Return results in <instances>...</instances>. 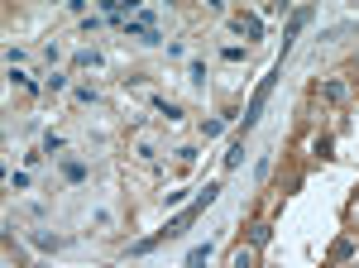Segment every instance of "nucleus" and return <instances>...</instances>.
Here are the masks:
<instances>
[{
  "label": "nucleus",
  "mask_w": 359,
  "mask_h": 268,
  "mask_svg": "<svg viewBox=\"0 0 359 268\" xmlns=\"http://www.w3.org/2000/svg\"><path fill=\"white\" fill-rule=\"evenodd\" d=\"M269 240H273V225H264V220H259V225H249V249H264Z\"/></svg>",
  "instance_id": "4"
},
{
  "label": "nucleus",
  "mask_w": 359,
  "mask_h": 268,
  "mask_svg": "<svg viewBox=\"0 0 359 268\" xmlns=\"http://www.w3.org/2000/svg\"><path fill=\"white\" fill-rule=\"evenodd\" d=\"M355 254H359L355 240H336V245H331V259H336V264H345V259H355Z\"/></svg>",
  "instance_id": "3"
},
{
  "label": "nucleus",
  "mask_w": 359,
  "mask_h": 268,
  "mask_svg": "<svg viewBox=\"0 0 359 268\" xmlns=\"http://www.w3.org/2000/svg\"><path fill=\"white\" fill-rule=\"evenodd\" d=\"M230 268H254V249H249V245H240V249L230 254Z\"/></svg>",
  "instance_id": "5"
},
{
  "label": "nucleus",
  "mask_w": 359,
  "mask_h": 268,
  "mask_svg": "<svg viewBox=\"0 0 359 268\" xmlns=\"http://www.w3.org/2000/svg\"><path fill=\"white\" fill-rule=\"evenodd\" d=\"M34 245H39V249H58L63 240H58V235H43V230H39V235H34Z\"/></svg>",
  "instance_id": "7"
},
{
  "label": "nucleus",
  "mask_w": 359,
  "mask_h": 268,
  "mask_svg": "<svg viewBox=\"0 0 359 268\" xmlns=\"http://www.w3.org/2000/svg\"><path fill=\"white\" fill-rule=\"evenodd\" d=\"M235 34H249V39H259V34H264V24H259L254 14H235Z\"/></svg>",
  "instance_id": "2"
},
{
  "label": "nucleus",
  "mask_w": 359,
  "mask_h": 268,
  "mask_svg": "<svg viewBox=\"0 0 359 268\" xmlns=\"http://www.w3.org/2000/svg\"><path fill=\"white\" fill-rule=\"evenodd\" d=\"M72 63H77V68H96V53H91V48H82V53H77Z\"/></svg>",
  "instance_id": "10"
},
{
  "label": "nucleus",
  "mask_w": 359,
  "mask_h": 268,
  "mask_svg": "<svg viewBox=\"0 0 359 268\" xmlns=\"http://www.w3.org/2000/svg\"><path fill=\"white\" fill-rule=\"evenodd\" d=\"M10 82H14V87H24V91H34V77H29V72H10Z\"/></svg>",
  "instance_id": "9"
},
{
  "label": "nucleus",
  "mask_w": 359,
  "mask_h": 268,
  "mask_svg": "<svg viewBox=\"0 0 359 268\" xmlns=\"http://www.w3.org/2000/svg\"><path fill=\"white\" fill-rule=\"evenodd\" d=\"M206 259H211V245H201V249H192V254H187V268H206Z\"/></svg>",
  "instance_id": "6"
},
{
  "label": "nucleus",
  "mask_w": 359,
  "mask_h": 268,
  "mask_svg": "<svg viewBox=\"0 0 359 268\" xmlns=\"http://www.w3.org/2000/svg\"><path fill=\"white\" fill-rule=\"evenodd\" d=\"M321 96H326V101H336V105H340V101H350V87H345V82H340V77H331V82H321Z\"/></svg>",
  "instance_id": "1"
},
{
  "label": "nucleus",
  "mask_w": 359,
  "mask_h": 268,
  "mask_svg": "<svg viewBox=\"0 0 359 268\" xmlns=\"http://www.w3.org/2000/svg\"><path fill=\"white\" fill-rule=\"evenodd\" d=\"M154 110H158V115H168V120H178V115H182L173 101H154Z\"/></svg>",
  "instance_id": "8"
},
{
  "label": "nucleus",
  "mask_w": 359,
  "mask_h": 268,
  "mask_svg": "<svg viewBox=\"0 0 359 268\" xmlns=\"http://www.w3.org/2000/svg\"><path fill=\"white\" fill-rule=\"evenodd\" d=\"M350 220L359 225V192H355V201H350Z\"/></svg>",
  "instance_id": "11"
}]
</instances>
